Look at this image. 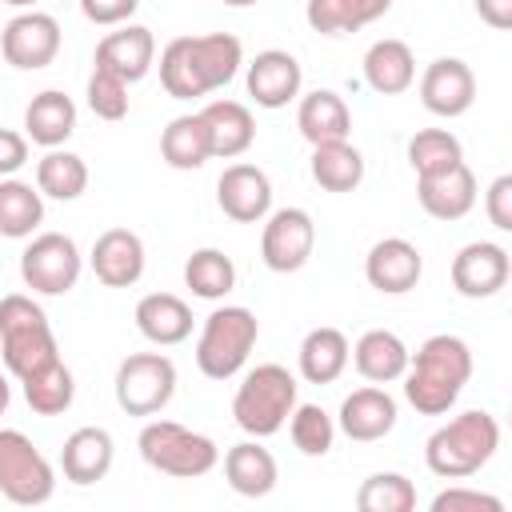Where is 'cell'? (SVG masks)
I'll return each mask as SVG.
<instances>
[{"mask_svg":"<svg viewBox=\"0 0 512 512\" xmlns=\"http://www.w3.org/2000/svg\"><path fill=\"white\" fill-rule=\"evenodd\" d=\"M244 64V48L232 32L176 36L160 52V84L176 100H196L224 88Z\"/></svg>","mask_w":512,"mask_h":512,"instance_id":"6da1fadb","label":"cell"},{"mask_svg":"<svg viewBox=\"0 0 512 512\" xmlns=\"http://www.w3.org/2000/svg\"><path fill=\"white\" fill-rule=\"evenodd\" d=\"M468 376H472V348L452 332H436L416 348V356H408L404 396L416 412L444 416L460 400Z\"/></svg>","mask_w":512,"mask_h":512,"instance_id":"7a4b0ae2","label":"cell"},{"mask_svg":"<svg viewBox=\"0 0 512 512\" xmlns=\"http://www.w3.org/2000/svg\"><path fill=\"white\" fill-rule=\"evenodd\" d=\"M500 448V424L484 408H468L440 424L424 444V464L440 480H464L476 476Z\"/></svg>","mask_w":512,"mask_h":512,"instance_id":"3957f363","label":"cell"},{"mask_svg":"<svg viewBox=\"0 0 512 512\" xmlns=\"http://www.w3.org/2000/svg\"><path fill=\"white\" fill-rule=\"evenodd\" d=\"M0 356L16 380L60 360V348H56V336H52L44 308L24 292L0 296Z\"/></svg>","mask_w":512,"mask_h":512,"instance_id":"277c9868","label":"cell"},{"mask_svg":"<svg viewBox=\"0 0 512 512\" xmlns=\"http://www.w3.org/2000/svg\"><path fill=\"white\" fill-rule=\"evenodd\" d=\"M296 376L284 368V364H256L252 372H244L236 396H232V416L236 424L252 436V440H264V436H276L292 408H296Z\"/></svg>","mask_w":512,"mask_h":512,"instance_id":"5b68a950","label":"cell"},{"mask_svg":"<svg viewBox=\"0 0 512 512\" xmlns=\"http://www.w3.org/2000/svg\"><path fill=\"white\" fill-rule=\"evenodd\" d=\"M256 336H260V320L252 308L224 304V308L208 312L200 324V336H196V368L208 380H232L248 364Z\"/></svg>","mask_w":512,"mask_h":512,"instance_id":"8992f818","label":"cell"},{"mask_svg":"<svg viewBox=\"0 0 512 512\" xmlns=\"http://www.w3.org/2000/svg\"><path fill=\"white\" fill-rule=\"evenodd\" d=\"M136 448H140L148 468H156L164 476H176V480L208 476L220 464L216 440L204 436V432H192L176 420H148L136 436Z\"/></svg>","mask_w":512,"mask_h":512,"instance_id":"52a82bcc","label":"cell"},{"mask_svg":"<svg viewBox=\"0 0 512 512\" xmlns=\"http://www.w3.org/2000/svg\"><path fill=\"white\" fill-rule=\"evenodd\" d=\"M56 492V472L44 460V452L20 432V428H0V496L36 508L48 504Z\"/></svg>","mask_w":512,"mask_h":512,"instance_id":"ba28073f","label":"cell"},{"mask_svg":"<svg viewBox=\"0 0 512 512\" xmlns=\"http://www.w3.org/2000/svg\"><path fill=\"white\" fill-rule=\"evenodd\" d=\"M116 404L128 416H156L176 392V364L164 352H132L116 368Z\"/></svg>","mask_w":512,"mask_h":512,"instance_id":"9c48e42d","label":"cell"},{"mask_svg":"<svg viewBox=\"0 0 512 512\" xmlns=\"http://www.w3.org/2000/svg\"><path fill=\"white\" fill-rule=\"evenodd\" d=\"M84 272V256L72 236L64 232H40L20 252V280L40 296H64L76 288Z\"/></svg>","mask_w":512,"mask_h":512,"instance_id":"30bf717a","label":"cell"},{"mask_svg":"<svg viewBox=\"0 0 512 512\" xmlns=\"http://www.w3.org/2000/svg\"><path fill=\"white\" fill-rule=\"evenodd\" d=\"M316 248V224L304 208H276L264 216L260 260L272 272H300Z\"/></svg>","mask_w":512,"mask_h":512,"instance_id":"8fae6325","label":"cell"},{"mask_svg":"<svg viewBox=\"0 0 512 512\" xmlns=\"http://www.w3.org/2000/svg\"><path fill=\"white\" fill-rule=\"evenodd\" d=\"M0 52L20 72L48 68L56 60V52H60V24H56V16L36 12V8L12 16L4 24V32H0Z\"/></svg>","mask_w":512,"mask_h":512,"instance_id":"7c38bea8","label":"cell"},{"mask_svg":"<svg viewBox=\"0 0 512 512\" xmlns=\"http://www.w3.org/2000/svg\"><path fill=\"white\" fill-rule=\"evenodd\" d=\"M216 204L236 224H260L272 212V180L256 164H228L216 180Z\"/></svg>","mask_w":512,"mask_h":512,"instance_id":"4fadbf2b","label":"cell"},{"mask_svg":"<svg viewBox=\"0 0 512 512\" xmlns=\"http://www.w3.org/2000/svg\"><path fill=\"white\" fill-rule=\"evenodd\" d=\"M512 260L492 240H472L452 256V288L468 300H488L508 284Z\"/></svg>","mask_w":512,"mask_h":512,"instance_id":"5bb4252c","label":"cell"},{"mask_svg":"<svg viewBox=\"0 0 512 512\" xmlns=\"http://www.w3.org/2000/svg\"><path fill=\"white\" fill-rule=\"evenodd\" d=\"M420 272H424V256L412 240L404 236H384L368 248L364 256V276L376 292L384 296H404L420 284Z\"/></svg>","mask_w":512,"mask_h":512,"instance_id":"9a60e30c","label":"cell"},{"mask_svg":"<svg viewBox=\"0 0 512 512\" xmlns=\"http://www.w3.org/2000/svg\"><path fill=\"white\" fill-rule=\"evenodd\" d=\"M472 100H476V76H472V68L464 60L440 56V60H432L424 68V76H420V104L432 116H444V120L464 116L472 108Z\"/></svg>","mask_w":512,"mask_h":512,"instance_id":"2e32d148","label":"cell"},{"mask_svg":"<svg viewBox=\"0 0 512 512\" xmlns=\"http://www.w3.org/2000/svg\"><path fill=\"white\" fill-rule=\"evenodd\" d=\"M300 84H304L300 60L284 48H264L248 64V96L260 108H284L288 100L300 96Z\"/></svg>","mask_w":512,"mask_h":512,"instance_id":"e0dca14e","label":"cell"},{"mask_svg":"<svg viewBox=\"0 0 512 512\" xmlns=\"http://www.w3.org/2000/svg\"><path fill=\"white\" fill-rule=\"evenodd\" d=\"M416 200L436 220H460L476 204V176H472V168L464 160H456L444 172L416 176Z\"/></svg>","mask_w":512,"mask_h":512,"instance_id":"ac0fdd59","label":"cell"},{"mask_svg":"<svg viewBox=\"0 0 512 512\" xmlns=\"http://www.w3.org/2000/svg\"><path fill=\"white\" fill-rule=\"evenodd\" d=\"M88 260L104 288H132L144 276V240L128 228H108L96 236Z\"/></svg>","mask_w":512,"mask_h":512,"instance_id":"d6986e66","label":"cell"},{"mask_svg":"<svg viewBox=\"0 0 512 512\" xmlns=\"http://www.w3.org/2000/svg\"><path fill=\"white\" fill-rule=\"evenodd\" d=\"M156 60V40L144 24H124L120 32H108L100 44H96V68L120 76L124 84H136L148 76Z\"/></svg>","mask_w":512,"mask_h":512,"instance_id":"ffe728a7","label":"cell"},{"mask_svg":"<svg viewBox=\"0 0 512 512\" xmlns=\"http://www.w3.org/2000/svg\"><path fill=\"white\" fill-rule=\"evenodd\" d=\"M336 424H340V432H344L348 440H356V444L384 440V436L396 428V400H392L384 388H376V384L356 388V392L344 396Z\"/></svg>","mask_w":512,"mask_h":512,"instance_id":"44dd1931","label":"cell"},{"mask_svg":"<svg viewBox=\"0 0 512 512\" xmlns=\"http://www.w3.org/2000/svg\"><path fill=\"white\" fill-rule=\"evenodd\" d=\"M112 460H116V444H112V432L108 428H96V424H84L76 428L64 448H60V468H64V480L72 484H96L112 472Z\"/></svg>","mask_w":512,"mask_h":512,"instance_id":"7402d4cb","label":"cell"},{"mask_svg":"<svg viewBox=\"0 0 512 512\" xmlns=\"http://www.w3.org/2000/svg\"><path fill=\"white\" fill-rule=\"evenodd\" d=\"M136 328L156 348L184 344L192 336V308L172 292H148L136 304Z\"/></svg>","mask_w":512,"mask_h":512,"instance_id":"603a6c76","label":"cell"},{"mask_svg":"<svg viewBox=\"0 0 512 512\" xmlns=\"http://www.w3.org/2000/svg\"><path fill=\"white\" fill-rule=\"evenodd\" d=\"M224 480L236 496H248V500H260L276 488L280 480V468H276V456L256 444V440H240L224 452Z\"/></svg>","mask_w":512,"mask_h":512,"instance_id":"cb8c5ba5","label":"cell"},{"mask_svg":"<svg viewBox=\"0 0 512 512\" xmlns=\"http://www.w3.org/2000/svg\"><path fill=\"white\" fill-rule=\"evenodd\" d=\"M200 120L208 128L212 156H220V160L244 156L256 140V120L240 100H212V104L200 108Z\"/></svg>","mask_w":512,"mask_h":512,"instance_id":"d4e9b609","label":"cell"},{"mask_svg":"<svg viewBox=\"0 0 512 512\" xmlns=\"http://www.w3.org/2000/svg\"><path fill=\"white\" fill-rule=\"evenodd\" d=\"M364 84L380 96H400L416 84V56L404 40L384 36L364 52Z\"/></svg>","mask_w":512,"mask_h":512,"instance_id":"484cf974","label":"cell"},{"mask_svg":"<svg viewBox=\"0 0 512 512\" xmlns=\"http://www.w3.org/2000/svg\"><path fill=\"white\" fill-rule=\"evenodd\" d=\"M296 128H300V136H304L312 148H316V144H332V140H348V132H352V112H348L344 96H336L332 88H316V92L300 96Z\"/></svg>","mask_w":512,"mask_h":512,"instance_id":"4316f807","label":"cell"},{"mask_svg":"<svg viewBox=\"0 0 512 512\" xmlns=\"http://www.w3.org/2000/svg\"><path fill=\"white\" fill-rule=\"evenodd\" d=\"M76 132V104L60 88H44L24 108V136L40 148H60Z\"/></svg>","mask_w":512,"mask_h":512,"instance_id":"83f0119b","label":"cell"},{"mask_svg":"<svg viewBox=\"0 0 512 512\" xmlns=\"http://www.w3.org/2000/svg\"><path fill=\"white\" fill-rule=\"evenodd\" d=\"M408 344L396 336V332H388V328H368L360 340H356V348H352V364H356V372L364 376V380H372V384H392V380H400L404 376V368H408Z\"/></svg>","mask_w":512,"mask_h":512,"instance_id":"f1b7e54d","label":"cell"},{"mask_svg":"<svg viewBox=\"0 0 512 512\" xmlns=\"http://www.w3.org/2000/svg\"><path fill=\"white\" fill-rule=\"evenodd\" d=\"M348 356H352V348H348V336L340 328H312L300 340V352H296L300 376L308 384H332V380H340V372L348 368Z\"/></svg>","mask_w":512,"mask_h":512,"instance_id":"f546056e","label":"cell"},{"mask_svg":"<svg viewBox=\"0 0 512 512\" xmlns=\"http://www.w3.org/2000/svg\"><path fill=\"white\" fill-rule=\"evenodd\" d=\"M388 8L392 0H308L304 20L320 36H344V32H360L364 24L380 20Z\"/></svg>","mask_w":512,"mask_h":512,"instance_id":"4dcf8cb0","label":"cell"},{"mask_svg":"<svg viewBox=\"0 0 512 512\" xmlns=\"http://www.w3.org/2000/svg\"><path fill=\"white\" fill-rule=\"evenodd\" d=\"M160 156L168 168H180V172H192L204 160H212V144H208V128L200 112L168 120V128L160 132Z\"/></svg>","mask_w":512,"mask_h":512,"instance_id":"1f68e13d","label":"cell"},{"mask_svg":"<svg viewBox=\"0 0 512 512\" xmlns=\"http://www.w3.org/2000/svg\"><path fill=\"white\" fill-rule=\"evenodd\" d=\"M40 220H44V196H40V188H32L28 180L4 176L0 180V236L24 240V236L36 232Z\"/></svg>","mask_w":512,"mask_h":512,"instance_id":"d6a6232c","label":"cell"},{"mask_svg":"<svg viewBox=\"0 0 512 512\" xmlns=\"http://www.w3.org/2000/svg\"><path fill=\"white\" fill-rule=\"evenodd\" d=\"M312 180L324 192H352L364 180V156L360 148H352L348 140H332V144H316L312 148Z\"/></svg>","mask_w":512,"mask_h":512,"instance_id":"836d02e7","label":"cell"},{"mask_svg":"<svg viewBox=\"0 0 512 512\" xmlns=\"http://www.w3.org/2000/svg\"><path fill=\"white\" fill-rule=\"evenodd\" d=\"M20 384H24V400L36 416H60L76 400V380H72V368L64 360H52V364L36 368Z\"/></svg>","mask_w":512,"mask_h":512,"instance_id":"e575fe53","label":"cell"},{"mask_svg":"<svg viewBox=\"0 0 512 512\" xmlns=\"http://www.w3.org/2000/svg\"><path fill=\"white\" fill-rule=\"evenodd\" d=\"M36 188H40V196H52V200H76V196H84V188H88V164H84V156L64 152V148H48L36 160Z\"/></svg>","mask_w":512,"mask_h":512,"instance_id":"d590c367","label":"cell"},{"mask_svg":"<svg viewBox=\"0 0 512 512\" xmlns=\"http://www.w3.org/2000/svg\"><path fill=\"white\" fill-rule=\"evenodd\" d=\"M184 284L200 300H224L236 288V264L220 248H196L184 260Z\"/></svg>","mask_w":512,"mask_h":512,"instance_id":"8d00e7d4","label":"cell"},{"mask_svg":"<svg viewBox=\"0 0 512 512\" xmlns=\"http://www.w3.org/2000/svg\"><path fill=\"white\" fill-rule=\"evenodd\" d=\"M456 160H464V148H460V140H456L448 128H420V132L408 140V164H412L416 176L444 172V168H452Z\"/></svg>","mask_w":512,"mask_h":512,"instance_id":"74e56055","label":"cell"},{"mask_svg":"<svg viewBox=\"0 0 512 512\" xmlns=\"http://www.w3.org/2000/svg\"><path fill=\"white\" fill-rule=\"evenodd\" d=\"M356 508L360 512H412L416 508V488L400 472H376L360 484Z\"/></svg>","mask_w":512,"mask_h":512,"instance_id":"f35d334b","label":"cell"},{"mask_svg":"<svg viewBox=\"0 0 512 512\" xmlns=\"http://www.w3.org/2000/svg\"><path fill=\"white\" fill-rule=\"evenodd\" d=\"M288 436L304 456H328L336 440V420L320 404H296L288 416Z\"/></svg>","mask_w":512,"mask_h":512,"instance_id":"ab89813d","label":"cell"},{"mask_svg":"<svg viewBox=\"0 0 512 512\" xmlns=\"http://www.w3.org/2000/svg\"><path fill=\"white\" fill-rule=\"evenodd\" d=\"M88 108L100 120H124L128 116V84L104 68H92L88 76Z\"/></svg>","mask_w":512,"mask_h":512,"instance_id":"60d3db41","label":"cell"},{"mask_svg":"<svg viewBox=\"0 0 512 512\" xmlns=\"http://www.w3.org/2000/svg\"><path fill=\"white\" fill-rule=\"evenodd\" d=\"M432 512H504V500L476 488H444L432 496Z\"/></svg>","mask_w":512,"mask_h":512,"instance_id":"b9f144b4","label":"cell"},{"mask_svg":"<svg viewBox=\"0 0 512 512\" xmlns=\"http://www.w3.org/2000/svg\"><path fill=\"white\" fill-rule=\"evenodd\" d=\"M484 212L500 232H512V176H496L484 192Z\"/></svg>","mask_w":512,"mask_h":512,"instance_id":"7bdbcfd3","label":"cell"},{"mask_svg":"<svg viewBox=\"0 0 512 512\" xmlns=\"http://www.w3.org/2000/svg\"><path fill=\"white\" fill-rule=\"evenodd\" d=\"M140 8V0H80V12L84 20L92 24H128V16Z\"/></svg>","mask_w":512,"mask_h":512,"instance_id":"ee69618b","label":"cell"},{"mask_svg":"<svg viewBox=\"0 0 512 512\" xmlns=\"http://www.w3.org/2000/svg\"><path fill=\"white\" fill-rule=\"evenodd\" d=\"M24 164H28V136H20L12 128H0V180L16 176Z\"/></svg>","mask_w":512,"mask_h":512,"instance_id":"f6af8a7d","label":"cell"},{"mask_svg":"<svg viewBox=\"0 0 512 512\" xmlns=\"http://www.w3.org/2000/svg\"><path fill=\"white\" fill-rule=\"evenodd\" d=\"M476 12L496 32H508L512 28V0H476Z\"/></svg>","mask_w":512,"mask_h":512,"instance_id":"bcb514c9","label":"cell"},{"mask_svg":"<svg viewBox=\"0 0 512 512\" xmlns=\"http://www.w3.org/2000/svg\"><path fill=\"white\" fill-rule=\"evenodd\" d=\"M8 400H12V388H8V376L0 372V416L8 412Z\"/></svg>","mask_w":512,"mask_h":512,"instance_id":"7dc6e473","label":"cell"},{"mask_svg":"<svg viewBox=\"0 0 512 512\" xmlns=\"http://www.w3.org/2000/svg\"><path fill=\"white\" fill-rule=\"evenodd\" d=\"M228 8H248V4H260V0H224Z\"/></svg>","mask_w":512,"mask_h":512,"instance_id":"c3c4849f","label":"cell"},{"mask_svg":"<svg viewBox=\"0 0 512 512\" xmlns=\"http://www.w3.org/2000/svg\"><path fill=\"white\" fill-rule=\"evenodd\" d=\"M4 4H12V8H32L36 0H4Z\"/></svg>","mask_w":512,"mask_h":512,"instance_id":"681fc988","label":"cell"}]
</instances>
